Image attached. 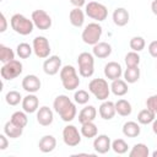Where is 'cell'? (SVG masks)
<instances>
[{
    "label": "cell",
    "instance_id": "f1b7e54d",
    "mask_svg": "<svg viewBox=\"0 0 157 157\" xmlns=\"http://www.w3.org/2000/svg\"><path fill=\"white\" fill-rule=\"evenodd\" d=\"M115 110L120 117H129L132 112V107L129 101L121 98L115 102Z\"/></svg>",
    "mask_w": 157,
    "mask_h": 157
},
{
    "label": "cell",
    "instance_id": "e0dca14e",
    "mask_svg": "<svg viewBox=\"0 0 157 157\" xmlns=\"http://www.w3.org/2000/svg\"><path fill=\"white\" fill-rule=\"evenodd\" d=\"M21 105H22V110H25L28 114L37 113L39 108V99L36 96V93H28L27 96L23 97Z\"/></svg>",
    "mask_w": 157,
    "mask_h": 157
},
{
    "label": "cell",
    "instance_id": "d590c367",
    "mask_svg": "<svg viewBox=\"0 0 157 157\" xmlns=\"http://www.w3.org/2000/svg\"><path fill=\"white\" fill-rule=\"evenodd\" d=\"M140 55L137 52H129L125 54V58H124V61H125V65L126 67H134V66H139L140 64Z\"/></svg>",
    "mask_w": 157,
    "mask_h": 157
},
{
    "label": "cell",
    "instance_id": "d6986e66",
    "mask_svg": "<svg viewBox=\"0 0 157 157\" xmlns=\"http://www.w3.org/2000/svg\"><path fill=\"white\" fill-rule=\"evenodd\" d=\"M112 18H113V22L115 26L118 27H124L129 23V20H130V13L129 11L125 9V7H117L114 11H113V15H112Z\"/></svg>",
    "mask_w": 157,
    "mask_h": 157
},
{
    "label": "cell",
    "instance_id": "f546056e",
    "mask_svg": "<svg viewBox=\"0 0 157 157\" xmlns=\"http://www.w3.org/2000/svg\"><path fill=\"white\" fill-rule=\"evenodd\" d=\"M148 155H150V150H148L147 145H145L142 142L135 144L129 152L130 157H148Z\"/></svg>",
    "mask_w": 157,
    "mask_h": 157
},
{
    "label": "cell",
    "instance_id": "e575fe53",
    "mask_svg": "<svg viewBox=\"0 0 157 157\" xmlns=\"http://www.w3.org/2000/svg\"><path fill=\"white\" fill-rule=\"evenodd\" d=\"M13 59H15V52L10 47L0 44V60H1V63L5 64V63H9Z\"/></svg>",
    "mask_w": 157,
    "mask_h": 157
},
{
    "label": "cell",
    "instance_id": "cb8c5ba5",
    "mask_svg": "<svg viewBox=\"0 0 157 157\" xmlns=\"http://www.w3.org/2000/svg\"><path fill=\"white\" fill-rule=\"evenodd\" d=\"M97 117V109L94 105H85L78 113V121L81 124L87 121H94Z\"/></svg>",
    "mask_w": 157,
    "mask_h": 157
},
{
    "label": "cell",
    "instance_id": "60d3db41",
    "mask_svg": "<svg viewBox=\"0 0 157 157\" xmlns=\"http://www.w3.org/2000/svg\"><path fill=\"white\" fill-rule=\"evenodd\" d=\"M148 53L152 58L157 59V40H152L150 44H148Z\"/></svg>",
    "mask_w": 157,
    "mask_h": 157
},
{
    "label": "cell",
    "instance_id": "5bb4252c",
    "mask_svg": "<svg viewBox=\"0 0 157 157\" xmlns=\"http://www.w3.org/2000/svg\"><path fill=\"white\" fill-rule=\"evenodd\" d=\"M93 150L99 153V155H104L107 153L109 150H112V141L110 137L105 134H101L97 135L93 140Z\"/></svg>",
    "mask_w": 157,
    "mask_h": 157
},
{
    "label": "cell",
    "instance_id": "d6a6232c",
    "mask_svg": "<svg viewBox=\"0 0 157 157\" xmlns=\"http://www.w3.org/2000/svg\"><path fill=\"white\" fill-rule=\"evenodd\" d=\"M32 53H33V47L29 45L28 43L22 42L20 44H17V47H16V54L21 59H28L32 55Z\"/></svg>",
    "mask_w": 157,
    "mask_h": 157
},
{
    "label": "cell",
    "instance_id": "7c38bea8",
    "mask_svg": "<svg viewBox=\"0 0 157 157\" xmlns=\"http://www.w3.org/2000/svg\"><path fill=\"white\" fill-rule=\"evenodd\" d=\"M61 59L59 55H50L43 63V71L45 75L54 76L61 70Z\"/></svg>",
    "mask_w": 157,
    "mask_h": 157
},
{
    "label": "cell",
    "instance_id": "8d00e7d4",
    "mask_svg": "<svg viewBox=\"0 0 157 157\" xmlns=\"http://www.w3.org/2000/svg\"><path fill=\"white\" fill-rule=\"evenodd\" d=\"M128 148H129V146H128L126 141L123 140V139H115V140L112 141V150L115 153H118V155L126 153L128 152Z\"/></svg>",
    "mask_w": 157,
    "mask_h": 157
},
{
    "label": "cell",
    "instance_id": "30bf717a",
    "mask_svg": "<svg viewBox=\"0 0 157 157\" xmlns=\"http://www.w3.org/2000/svg\"><path fill=\"white\" fill-rule=\"evenodd\" d=\"M81 136V131H78L75 125L69 124L63 129V141L69 147H76L77 145H80Z\"/></svg>",
    "mask_w": 157,
    "mask_h": 157
},
{
    "label": "cell",
    "instance_id": "52a82bcc",
    "mask_svg": "<svg viewBox=\"0 0 157 157\" xmlns=\"http://www.w3.org/2000/svg\"><path fill=\"white\" fill-rule=\"evenodd\" d=\"M85 13L96 22H102L108 17V9L101 2L90 1L85 5Z\"/></svg>",
    "mask_w": 157,
    "mask_h": 157
},
{
    "label": "cell",
    "instance_id": "4fadbf2b",
    "mask_svg": "<svg viewBox=\"0 0 157 157\" xmlns=\"http://www.w3.org/2000/svg\"><path fill=\"white\" fill-rule=\"evenodd\" d=\"M22 88L27 92V93H36L40 90V86H42V82L39 80V77L37 75H33V74H29V75H26L23 78H22Z\"/></svg>",
    "mask_w": 157,
    "mask_h": 157
},
{
    "label": "cell",
    "instance_id": "ee69618b",
    "mask_svg": "<svg viewBox=\"0 0 157 157\" xmlns=\"http://www.w3.org/2000/svg\"><path fill=\"white\" fill-rule=\"evenodd\" d=\"M75 7H82L83 5H86V0H69Z\"/></svg>",
    "mask_w": 157,
    "mask_h": 157
},
{
    "label": "cell",
    "instance_id": "ab89813d",
    "mask_svg": "<svg viewBox=\"0 0 157 157\" xmlns=\"http://www.w3.org/2000/svg\"><path fill=\"white\" fill-rule=\"evenodd\" d=\"M146 108L153 110V112L157 114V93L150 96V97L146 99Z\"/></svg>",
    "mask_w": 157,
    "mask_h": 157
},
{
    "label": "cell",
    "instance_id": "7402d4cb",
    "mask_svg": "<svg viewBox=\"0 0 157 157\" xmlns=\"http://www.w3.org/2000/svg\"><path fill=\"white\" fill-rule=\"evenodd\" d=\"M129 87H128V82L123 78H117L113 80L110 83V92L117 96V97H123L128 93Z\"/></svg>",
    "mask_w": 157,
    "mask_h": 157
},
{
    "label": "cell",
    "instance_id": "ffe728a7",
    "mask_svg": "<svg viewBox=\"0 0 157 157\" xmlns=\"http://www.w3.org/2000/svg\"><path fill=\"white\" fill-rule=\"evenodd\" d=\"M38 147H39V151L43 153L53 152L56 147V139L53 135H44L40 137L38 142Z\"/></svg>",
    "mask_w": 157,
    "mask_h": 157
},
{
    "label": "cell",
    "instance_id": "7dc6e473",
    "mask_svg": "<svg viewBox=\"0 0 157 157\" xmlns=\"http://www.w3.org/2000/svg\"><path fill=\"white\" fill-rule=\"evenodd\" d=\"M152 157H157V150L152 152Z\"/></svg>",
    "mask_w": 157,
    "mask_h": 157
},
{
    "label": "cell",
    "instance_id": "74e56055",
    "mask_svg": "<svg viewBox=\"0 0 157 157\" xmlns=\"http://www.w3.org/2000/svg\"><path fill=\"white\" fill-rule=\"evenodd\" d=\"M129 45H130V49H131V50L140 53L141 50L145 49V47H146V42H145V39H144L142 37H140V36H135V37H132V38L130 39Z\"/></svg>",
    "mask_w": 157,
    "mask_h": 157
},
{
    "label": "cell",
    "instance_id": "4dcf8cb0",
    "mask_svg": "<svg viewBox=\"0 0 157 157\" xmlns=\"http://www.w3.org/2000/svg\"><path fill=\"white\" fill-rule=\"evenodd\" d=\"M124 80L128 83H135L139 81L140 78V69L139 66H134V67H126L125 71L123 72Z\"/></svg>",
    "mask_w": 157,
    "mask_h": 157
},
{
    "label": "cell",
    "instance_id": "3957f363",
    "mask_svg": "<svg viewBox=\"0 0 157 157\" xmlns=\"http://www.w3.org/2000/svg\"><path fill=\"white\" fill-rule=\"evenodd\" d=\"M11 28L20 36H28L33 32L34 23L28 17L23 16L22 13H15L10 18Z\"/></svg>",
    "mask_w": 157,
    "mask_h": 157
},
{
    "label": "cell",
    "instance_id": "d4e9b609",
    "mask_svg": "<svg viewBox=\"0 0 157 157\" xmlns=\"http://www.w3.org/2000/svg\"><path fill=\"white\" fill-rule=\"evenodd\" d=\"M121 131H123L124 136H126V137H131V139H132V137H137V136L140 135V132H141V128H140V124H139L137 121H132V120H130V121L124 123Z\"/></svg>",
    "mask_w": 157,
    "mask_h": 157
},
{
    "label": "cell",
    "instance_id": "1f68e13d",
    "mask_svg": "<svg viewBox=\"0 0 157 157\" xmlns=\"http://www.w3.org/2000/svg\"><path fill=\"white\" fill-rule=\"evenodd\" d=\"M10 120H11L15 125H17V126H20V128H26V125L28 124L27 113H26L25 110H17V112L12 113Z\"/></svg>",
    "mask_w": 157,
    "mask_h": 157
},
{
    "label": "cell",
    "instance_id": "9a60e30c",
    "mask_svg": "<svg viewBox=\"0 0 157 157\" xmlns=\"http://www.w3.org/2000/svg\"><path fill=\"white\" fill-rule=\"evenodd\" d=\"M37 123L42 126H49L54 120V113L48 105H42L38 108L36 114Z\"/></svg>",
    "mask_w": 157,
    "mask_h": 157
},
{
    "label": "cell",
    "instance_id": "9c48e42d",
    "mask_svg": "<svg viewBox=\"0 0 157 157\" xmlns=\"http://www.w3.org/2000/svg\"><path fill=\"white\" fill-rule=\"evenodd\" d=\"M32 47H33V53L37 58L39 59H47L50 56V44L49 40L44 36H37L32 40Z\"/></svg>",
    "mask_w": 157,
    "mask_h": 157
},
{
    "label": "cell",
    "instance_id": "2e32d148",
    "mask_svg": "<svg viewBox=\"0 0 157 157\" xmlns=\"http://www.w3.org/2000/svg\"><path fill=\"white\" fill-rule=\"evenodd\" d=\"M104 76L105 78L113 81V80H117V78H120L123 76V67L117 61H109L104 65Z\"/></svg>",
    "mask_w": 157,
    "mask_h": 157
},
{
    "label": "cell",
    "instance_id": "277c9868",
    "mask_svg": "<svg viewBox=\"0 0 157 157\" xmlns=\"http://www.w3.org/2000/svg\"><path fill=\"white\" fill-rule=\"evenodd\" d=\"M88 91L98 101H105L110 94V85L105 78H92L88 82Z\"/></svg>",
    "mask_w": 157,
    "mask_h": 157
},
{
    "label": "cell",
    "instance_id": "b9f144b4",
    "mask_svg": "<svg viewBox=\"0 0 157 157\" xmlns=\"http://www.w3.org/2000/svg\"><path fill=\"white\" fill-rule=\"evenodd\" d=\"M9 146V140H7V136L5 134H1L0 135V150L1 151H5Z\"/></svg>",
    "mask_w": 157,
    "mask_h": 157
},
{
    "label": "cell",
    "instance_id": "ac0fdd59",
    "mask_svg": "<svg viewBox=\"0 0 157 157\" xmlns=\"http://www.w3.org/2000/svg\"><path fill=\"white\" fill-rule=\"evenodd\" d=\"M98 113H99V117L104 120H112L114 118V115L117 114V110H115V103L112 102V101H102L99 108H98Z\"/></svg>",
    "mask_w": 157,
    "mask_h": 157
},
{
    "label": "cell",
    "instance_id": "f35d334b",
    "mask_svg": "<svg viewBox=\"0 0 157 157\" xmlns=\"http://www.w3.org/2000/svg\"><path fill=\"white\" fill-rule=\"evenodd\" d=\"M90 93L85 90H77L74 93V101L76 104H81V105H86L90 101Z\"/></svg>",
    "mask_w": 157,
    "mask_h": 157
},
{
    "label": "cell",
    "instance_id": "f6af8a7d",
    "mask_svg": "<svg viewBox=\"0 0 157 157\" xmlns=\"http://www.w3.org/2000/svg\"><path fill=\"white\" fill-rule=\"evenodd\" d=\"M151 11H152L153 15L157 16V0H153V1L151 2Z\"/></svg>",
    "mask_w": 157,
    "mask_h": 157
},
{
    "label": "cell",
    "instance_id": "83f0119b",
    "mask_svg": "<svg viewBox=\"0 0 157 157\" xmlns=\"http://www.w3.org/2000/svg\"><path fill=\"white\" fill-rule=\"evenodd\" d=\"M155 119H156V113L153 110L148 109V108H145V109L140 110L139 114H137V123L142 124V125L152 124Z\"/></svg>",
    "mask_w": 157,
    "mask_h": 157
},
{
    "label": "cell",
    "instance_id": "7a4b0ae2",
    "mask_svg": "<svg viewBox=\"0 0 157 157\" xmlns=\"http://www.w3.org/2000/svg\"><path fill=\"white\" fill-rule=\"evenodd\" d=\"M63 87L66 91H75L80 86V78L76 69L72 65H64L59 72Z\"/></svg>",
    "mask_w": 157,
    "mask_h": 157
},
{
    "label": "cell",
    "instance_id": "836d02e7",
    "mask_svg": "<svg viewBox=\"0 0 157 157\" xmlns=\"http://www.w3.org/2000/svg\"><path fill=\"white\" fill-rule=\"evenodd\" d=\"M22 99H23V97L21 96V93L18 92V91H9L6 94H5V101H6V103L9 104V105H12V107H15V105H18L20 103H22Z\"/></svg>",
    "mask_w": 157,
    "mask_h": 157
},
{
    "label": "cell",
    "instance_id": "484cf974",
    "mask_svg": "<svg viewBox=\"0 0 157 157\" xmlns=\"http://www.w3.org/2000/svg\"><path fill=\"white\" fill-rule=\"evenodd\" d=\"M22 132H23V128L15 125L11 120L6 121L4 125V134L10 139H17L22 135Z\"/></svg>",
    "mask_w": 157,
    "mask_h": 157
},
{
    "label": "cell",
    "instance_id": "c3c4849f",
    "mask_svg": "<svg viewBox=\"0 0 157 157\" xmlns=\"http://www.w3.org/2000/svg\"><path fill=\"white\" fill-rule=\"evenodd\" d=\"M156 69H157V65H156Z\"/></svg>",
    "mask_w": 157,
    "mask_h": 157
},
{
    "label": "cell",
    "instance_id": "5b68a950",
    "mask_svg": "<svg viewBox=\"0 0 157 157\" xmlns=\"http://www.w3.org/2000/svg\"><path fill=\"white\" fill-rule=\"evenodd\" d=\"M103 33V28L98 22H91L85 26L81 33V39L83 40L85 44L88 45H94L99 42L101 37Z\"/></svg>",
    "mask_w": 157,
    "mask_h": 157
},
{
    "label": "cell",
    "instance_id": "ba28073f",
    "mask_svg": "<svg viewBox=\"0 0 157 157\" xmlns=\"http://www.w3.org/2000/svg\"><path fill=\"white\" fill-rule=\"evenodd\" d=\"M22 70H23L22 63L20 60L13 59V60H11L9 63H5L1 66L0 74H1L2 80L11 81V80H15L16 77H18L22 74Z\"/></svg>",
    "mask_w": 157,
    "mask_h": 157
},
{
    "label": "cell",
    "instance_id": "7bdbcfd3",
    "mask_svg": "<svg viewBox=\"0 0 157 157\" xmlns=\"http://www.w3.org/2000/svg\"><path fill=\"white\" fill-rule=\"evenodd\" d=\"M0 22H1V26H0V32L4 33L6 29H7V20L5 17V15L1 12L0 13Z\"/></svg>",
    "mask_w": 157,
    "mask_h": 157
},
{
    "label": "cell",
    "instance_id": "6da1fadb",
    "mask_svg": "<svg viewBox=\"0 0 157 157\" xmlns=\"http://www.w3.org/2000/svg\"><path fill=\"white\" fill-rule=\"evenodd\" d=\"M53 109L56 114H59L60 119L65 123L72 121L77 114L76 104L66 94H59L55 97L53 102Z\"/></svg>",
    "mask_w": 157,
    "mask_h": 157
},
{
    "label": "cell",
    "instance_id": "44dd1931",
    "mask_svg": "<svg viewBox=\"0 0 157 157\" xmlns=\"http://www.w3.org/2000/svg\"><path fill=\"white\" fill-rule=\"evenodd\" d=\"M92 54L98 59H105L112 54V45L107 42H98L93 45Z\"/></svg>",
    "mask_w": 157,
    "mask_h": 157
},
{
    "label": "cell",
    "instance_id": "8992f818",
    "mask_svg": "<svg viewBox=\"0 0 157 157\" xmlns=\"http://www.w3.org/2000/svg\"><path fill=\"white\" fill-rule=\"evenodd\" d=\"M78 74L82 77H91L94 74V55L88 52H82L77 56Z\"/></svg>",
    "mask_w": 157,
    "mask_h": 157
},
{
    "label": "cell",
    "instance_id": "4316f807",
    "mask_svg": "<svg viewBox=\"0 0 157 157\" xmlns=\"http://www.w3.org/2000/svg\"><path fill=\"white\" fill-rule=\"evenodd\" d=\"M80 131H81V135L86 139H93L98 135V128L93 121H87L81 124Z\"/></svg>",
    "mask_w": 157,
    "mask_h": 157
},
{
    "label": "cell",
    "instance_id": "603a6c76",
    "mask_svg": "<svg viewBox=\"0 0 157 157\" xmlns=\"http://www.w3.org/2000/svg\"><path fill=\"white\" fill-rule=\"evenodd\" d=\"M85 12L81 10V7H74L69 12V21L74 27H82L85 23Z\"/></svg>",
    "mask_w": 157,
    "mask_h": 157
},
{
    "label": "cell",
    "instance_id": "8fae6325",
    "mask_svg": "<svg viewBox=\"0 0 157 157\" xmlns=\"http://www.w3.org/2000/svg\"><path fill=\"white\" fill-rule=\"evenodd\" d=\"M31 20L33 21L34 27H37L40 31H47L52 27V17L44 10H34L32 12Z\"/></svg>",
    "mask_w": 157,
    "mask_h": 157
},
{
    "label": "cell",
    "instance_id": "bcb514c9",
    "mask_svg": "<svg viewBox=\"0 0 157 157\" xmlns=\"http://www.w3.org/2000/svg\"><path fill=\"white\" fill-rule=\"evenodd\" d=\"M152 131L157 135V118L153 120V123H152Z\"/></svg>",
    "mask_w": 157,
    "mask_h": 157
}]
</instances>
